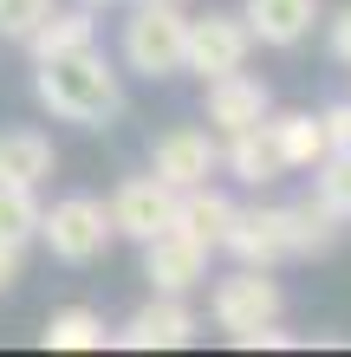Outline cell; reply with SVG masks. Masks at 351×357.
Here are the masks:
<instances>
[{
  "mask_svg": "<svg viewBox=\"0 0 351 357\" xmlns=\"http://www.w3.org/2000/svg\"><path fill=\"white\" fill-rule=\"evenodd\" d=\"M150 169L170 182V188H195V182H209L221 169V143H215V130H202V123H182V130L156 137Z\"/></svg>",
  "mask_w": 351,
  "mask_h": 357,
  "instance_id": "10",
  "label": "cell"
},
{
  "mask_svg": "<svg viewBox=\"0 0 351 357\" xmlns=\"http://www.w3.org/2000/svg\"><path fill=\"white\" fill-rule=\"evenodd\" d=\"M299 338L293 331H280V325H260V331H247V338H234V351H293Z\"/></svg>",
  "mask_w": 351,
  "mask_h": 357,
  "instance_id": "25",
  "label": "cell"
},
{
  "mask_svg": "<svg viewBox=\"0 0 351 357\" xmlns=\"http://www.w3.org/2000/svg\"><path fill=\"white\" fill-rule=\"evenodd\" d=\"M286 221H293V260H325L345 241V215H338V208H325L319 195L293 202V208H286Z\"/></svg>",
  "mask_w": 351,
  "mask_h": 357,
  "instance_id": "17",
  "label": "cell"
},
{
  "mask_svg": "<svg viewBox=\"0 0 351 357\" xmlns=\"http://www.w3.org/2000/svg\"><path fill=\"white\" fill-rule=\"evenodd\" d=\"M39 188H13V182H0V241H13V247H27L39 241Z\"/></svg>",
  "mask_w": 351,
  "mask_h": 357,
  "instance_id": "20",
  "label": "cell"
},
{
  "mask_svg": "<svg viewBox=\"0 0 351 357\" xmlns=\"http://www.w3.org/2000/svg\"><path fill=\"white\" fill-rule=\"evenodd\" d=\"M267 123H274V143H280V156H286V176H313L319 162L332 156L319 111H280V117H267Z\"/></svg>",
  "mask_w": 351,
  "mask_h": 357,
  "instance_id": "16",
  "label": "cell"
},
{
  "mask_svg": "<svg viewBox=\"0 0 351 357\" xmlns=\"http://www.w3.org/2000/svg\"><path fill=\"white\" fill-rule=\"evenodd\" d=\"M241 20H247V33H254V46L293 52L325 20V0H241Z\"/></svg>",
  "mask_w": 351,
  "mask_h": 357,
  "instance_id": "12",
  "label": "cell"
},
{
  "mask_svg": "<svg viewBox=\"0 0 351 357\" xmlns=\"http://www.w3.org/2000/svg\"><path fill=\"white\" fill-rule=\"evenodd\" d=\"M52 7L59 0H0V39H7V46H27V39L46 26Z\"/></svg>",
  "mask_w": 351,
  "mask_h": 357,
  "instance_id": "22",
  "label": "cell"
},
{
  "mask_svg": "<svg viewBox=\"0 0 351 357\" xmlns=\"http://www.w3.org/2000/svg\"><path fill=\"white\" fill-rule=\"evenodd\" d=\"M59 169V150H52V137L46 130H0V182H13V188H39Z\"/></svg>",
  "mask_w": 351,
  "mask_h": 357,
  "instance_id": "14",
  "label": "cell"
},
{
  "mask_svg": "<svg viewBox=\"0 0 351 357\" xmlns=\"http://www.w3.org/2000/svg\"><path fill=\"white\" fill-rule=\"evenodd\" d=\"M202 117H209V130H215V137L254 130V123L274 117V91H267V78H254V72L209 78V85H202Z\"/></svg>",
  "mask_w": 351,
  "mask_h": 357,
  "instance_id": "7",
  "label": "cell"
},
{
  "mask_svg": "<svg viewBox=\"0 0 351 357\" xmlns=\"http://www.w3.org/2000/svg\"><path fill=\"white\" fill-rule=\"evenodd\" d=\"M254 59V33H247L241 13H189V46H182V72H195L202 85L209 78L247 72Z\"/></svg>",
  "mask_w": 351,
  "mask_h": 357,
  "instance_id": "5",
  "label": "cell"
},
{
  "mask_svg": "<svg viewBox=\"0 0 351 357\" xmlns=\"http://www.w3.org/2000/svg\"><path fill=\"white\" fill-rule=\"evenodd\" d=\"M325 52H332L338 66H351V7H338L332 20H325Z\"/></svg>",
  "mask_w": 351,
  "mask_h": 357,
  "instance_id": "24",
  "label": "cell"
},
{
  "mask_svg": "<svg viewBox=\"0 0 351 357\" xmlns=\"http://www.w3.org/2000/svg\"><path fill=\"white\" fill-rule=\"evenodd\" d=\"M280 305H286V292L274 280V266H241L228 280H215V292H209V319L228 331V344L260 325H280Z\"/></svg>",
  "mask_w": 351,
  "mask_h": 357,
  "instance_id": "4",
  "label": "cell"
},
{
  "mask_svg": "<svg viewBox=\"0 0 351 357\" xmlns=\"http://www.w3.org/2000/svg\"><path fill=\"white\" fill-rule=\"evenodd\" d=\"M39 241L52 247L59 266H91V260H105V247L117 241L111 202H98V195H66V202H52L46 215H39Z\"/></svg>",
  "mask_w": 351,
  "mask_h": 357,
  "instance_id": "3",
  "label": "cell"
},
{
  "mask_svg": "<svg viewBox=\"0 0 351 357\" xmlns=\"http://www.w3.org/2000/svg\"><path fill=\"white\" fill-rule=\"evenodd\" d=\"M176 7H189V0H176Z\"/></svg>",
  "mask_w": 351,
  "mask_h": 357,
  "instance_id": "28",
  "label": "cell"
},
{
  "mask_svg": "<svg viewBox=\"0 0 351 357\" xmlns=\"http://www.w3.org/2000/svg\"><path fill=\"white\" fill-rule=\"evenodd\" d=\"M78 7H91V13H105V7H124V0H78Z\"/></svg>",
  "mask_w": 351,
  "mask_h": 357,
  "instance_id": "27",
  "label": "cell"
},
{
  "mask_svg": "<svg viewBox=\"0 0 351 357\" xmlns=\"http://www.w3.org/2000/svg\"><path fill=\"white\" fill-rule=\"evenodd\" d=\"M221 162H228V176L247 182V188H267L286 176V156L274 143V123H254V130H234L228 143H221Z\"/></svg>",
  "mask_w": 351,
  "mask_h": 357,
  "instance_id": "13",
  "label": "cell"
},
{
  "mask_svg": "<svg viewBox=\"0 0 351 357\" xmlns=\"http://www.w3.org/2000/svg\"><path fill=\"white\" fill-rule=\"evenodd\" d=\"M39 344H46V351H105L111 344V325H105V312H91V305H66V312L46 319Z\"/></svg>",
  "mask_w": 351,
  "mask_h": 357,
  "instance_id": "19",
  "label": "cell"
},
{
  "mask_svg": "<svg viewBox=\"0 0 351 357\" xmlns=\"http://www.w3.org/2000/svg\"><path fill=\"white\" fill-rule=\"evenodd\" d=\"M182 46H189V7H176V0H137L117 39L124 72H137V78H176Z\"/></svg>",
  "mask_w": 351,
  "mask_h": 357,
  "instance_id": "2",
  "label": "cell"
},
{
  "mask_svg": "<svg viewBox=\"0 0 351 357\" xmlns=\"http://www.w3.org/2000/svg\"><path fill=\"white\" fill-rule=\"evenodd\" d=\"M221 247H228L241 266H280V260H293V221H286V208H274V202L234 208Z\"/></svg>",
  "mask_w": 351,
  "mask_h": 357,
  "instance_id": "6",
  "label": "cell"
},
{
  "mask_svg": "<svg viewBox=\"0 0 351 357\" xmlns=\"http://www.w3.org/2000/svg\"><path fill=\"white\" fill-rule=\"evenodd\" d=\"M143 280H150V292H195L209 280V247L189 241L182 227H163L143 241Z\"/></svg>",
  "mask_w": 351,
  "mask_h": 357,
  "instance_id": "8",
  "label": "cell"
},
{
  "mask_svg": "<svg viewBox=\"0 0 351 357\" xmlns=\"http://www.w3.org/2000/svg\"><path fill=\"white\" fill-rule=\"evenodd\" d=\"M33 98L46 104L59 123L105 130V123L124 117V72L98 46H78V52H59V59H33Z\"/></svg>",
  "mask_w": 351,
  "mask_h": 357,
  "instance_id": "1",
  "label": "cell"
},
{
  "mask_svg": "<svg viewBox=\"0 0 351 357\" xmlns=\"http://www.w3.org/2000/svg\"><path fill=\"white\" fill-rule=\"evenodd\" d=\"M319 123H325V143H332V150H351V98L325 104V111H319Z\"/></svg>",
  "mask_w": 351,
  "mask_h": 357,
  "instance_id": "23",
  "label": "cell"
},
{
  "mask_svg": "<svg viewBox=\"0 0 351 357\" xmlns=\"http://www.w3.org/2000/svg\"><path fill=\"white\" fill-rule=\"evenodd\" d=\"M170 221H176V188L163 182L156 169L117 182V195H111V227H117L124 241H150V234H163Z\"/></svg>",
  "mask_w": 351,
  "mask_h": 357,
  "instance_id": "9",
  "label": "cell"
},
{
  "mask_svg": "<svg viewBox=\"0 0 351 357\" xmlns=\"http://www.w3.org/2000/svg\"><path fill=\"white\" fill-rule=\"evenodd\" d=\"M78 46H98V20H91V7H52L46 26L27 39L33 59H59V52H78Z\"/></svg>",
  "mask_w": 351,
  "mask_h": 357,
  "instance_id": "18",
  "label": "cell"
},
{
  "mask_svg": "<svg viewBox=\"0 0 351 357\" xmlns=\"http://www.w3.org/2000/svg\"><path fill=\"white\" fill-rule=\"evenodd\" d=\"M117 344L124 351H182V344H195V312L182 305V292H156L150 305L130 312Z\"/></svg>",
  "mask_w": 351,
  "mask_h": 357,
  "instance_id": "11",
  "label": "cell"
},
{
  "mask_svg": "<svg viewBox=\"0 0 351 357\" xmlns=\"http://www.w3.org/2000/svg\"><path fill=\"white\" fill-rule=\"evenodd\" d=\"M313 195L325 202V208H338V215L351 221V150H332L313 169Z\"/></svg>",
  "mask_w": 351,
  "mask_h": 357,
  "instance_id": "21",
  "label": "cell"
},
{
  "mask_svg": "<svg viewBox=\"0 0 351 357\" xmlns=\"http://www.w3.org/2000/svg\"><path fill=\"white\" fill-rule=\"evenodd\" d=\"M20 254H27V247H13V241H0V299H7V292L20 286Z\"/></svg>",
  "mask_w": 351,
  "mask_h": 357,
  "instance_id": "26",
  "label": "cell"
},
{
  "mask_svg": "<svg viewBox=\"0 0 351 357\" xmlns=\"http://www.w3.org/2000/svg\"><path fill=\"white\" fill-rule=\"evenodd\" d=\"M228 221H234V202L221 195V188H209V182H195V188H176V221H170V227H182V234H189V241H202L209 254L221 247Z\"/></svg>",
  "mask_w": 351,
  "mask_h": 357,
  "instance_id": "15",
  "label": "cell"
}]
</instances>
